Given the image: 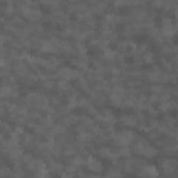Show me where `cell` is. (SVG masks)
Returning <instances> with one entry per match:
<instances>
[{"instance_id": "cell-1", "label": "cell", "mask_w": 178, "mask_h": 178, "mask_svg": "<svg viewBox=\"0 0 178 178\" xmlns=\"http://www.w3.org/2000/svg\"><path fill=\"white\" fill-rule=\"evenodd\" d=\"M132 139H134V135L130 131H120L114 135V141L122 146H127L130 142H132Z\"/></svg>"}, {"instance_id": "cell-2", "label": "cell", "mask_w": 178, "mask_h": 178, "mask_svg": "<svg viewBox=\"0 0 178 178\" xmlns=\"http://www.w3.org/2000/svg\"><path fill=\"white\" fill-rule=\"evenodd\" d=\"M86 163H88V168H90L92 171H100V170H102V164H100V162L95 160L93 157H89L88 160H86Z\"/></svg>"}, {"instance_id": "cell-3", "label": "cell", "mask_w": 178, "mask_h": 178, "mask_svg": "<svg viewBox=\"0 0 178 178\" xmlns=\"http://www.w3.org/2000/svg\"><path fill=\"white\" fill-rule=\"evenodd\" d=\"M163 170L167 174H171L174 171V162L173 160H164L163 162Z\"/></svg>"}, {"instance_id": "cell-4", "label": "cell", "mask_w": 178, "mask_h": 178, "mask_svg": "<svg viewBox=\"0 0 178 178\" xmlns=\"http://www.w3.org/2000/svg\"><path fill=\"white\" fill-rule=\"evenodd\" d=\"M14 70H16V73L18 75H22V77H25L26 73H28V67H26L25 64H17L16 67H14Z\"/></svg>"}, {"instance_id": "cell-5", "label": "cell", "mask_w": 178, "mask_h": 178, "mask_svg": "<svg viewBox=\"0 0 178 178\" xmlns=\"http://www.w3.org/2000/svg\"><path fill=\"white\" fill-rule=\"evenodd\" d=\"M121 120L124 121L127 125H135V124H136V118H134L132 115H124Z\"/></svg>"}, {"instance_id": "cell-6", "label": "cell", "mask_w": 178, "mask_h": 178, "mask_svg": "<svg viewBox=\"0 0 178 178\" xmlns=\"http://www.w3.org/2000/svg\"><path fill=\"white\" fill-rule=\"evenodd\" d=\"M57 86L60 88L61 92H68V90L71 89V86H70V84H68L67 81H60V82L57 84Z\"/></svg>"}, {"instance_id": "cell-7", "label": "cell", "mask_w": 178, "mask_h": 178, "mask_svg": "<svg viewBox=\"0 0 178 178\" xmlns=\"http://www.w3.org/2000/svg\"><path fill=\"white\" fill-rule=\"evenodd\" d=\"M60 170H61V164H60V163H56V162L50 163V171H53V173H58Z\"/></svg>"}, {"instance_id": "cell-8", "label": "cell", "mask_w": 178, "mask_h": 178, "mask_svg": "<svg viewBox=\"0 0 178 178\" xmlns=\"http://www.w3.org/2000/svg\"><path fill=\"white\" fill-rule=\"evenodd\" d=\"M115 57V53L113 50H106L105 52V58L106 60H114Z\"/></svg>"}, {"instance_id": "cell-9", "label": "cell", "mask_w": 178, "mask_h": 178, "mask_svg": "<svg viewBox=\"0 0 178 178\" xmlns=\"http://www.w3.org/2000/svg\"><path fill=\"white\" fill-rule=\"evenodd\" d=\"M53 131L56 132V135H60V134H64V131H66V128H64L63 125H56L54 128H53Z\"/></svg>"}, {"instance_id": "cell-10", "label": "cell", "mask_w": 178, "mask_h": 178, "mask_svg": "<svg viewBox=\"0 0 178 178\" xmlns=\"http://www.w3.org/2000/svg\"><path fill=\"white\" fill-rule=\"evenodd\" d=\"M152 60H153V54H152V53H146V54H143V61L150 63Z\"/></svg>"}, {"instance_id": "cell-11", "label": "cell", "mask_w": 178, "mask_h": 178, "mask_svg": "<svg viewBox=\"0 0 178 178\" xmlns=\"http://www.w3.org/2000/svg\"><path fill=\"white\" fill-rule=\"evenodd\" d=\"M118 155H121V156H128V155H130V150H128V149H127V147H121L120 149V152H118Z\"/></svg>"}, {"instance_id": "cell-12", "label": "cell", "mask_w": 178, "mask_h": 178, "mask_svg": "<svg viewBox=\"0 0 178 178\" xmlns=\"http://www.w3.org/2000/svg\"><path fill=\"white\" fill-rule=\"evenodd\" d=\"M175 16H177V18H178V9H177V11H175Z\"/></svg>"}, {"instance_id": "cell-13", "label": "cell", "mask_w": 178, "mask_h": 178, "mask_svg": "<svg viewBox=\"0 0 178 178\" xmlns=\"http://www.w3.org/2000/svg\"><path fill=\"white\" fill-rule=\"evenodd\" d=\"M92 178H99V177H92Z\"/></svg>"}]
</instances>
